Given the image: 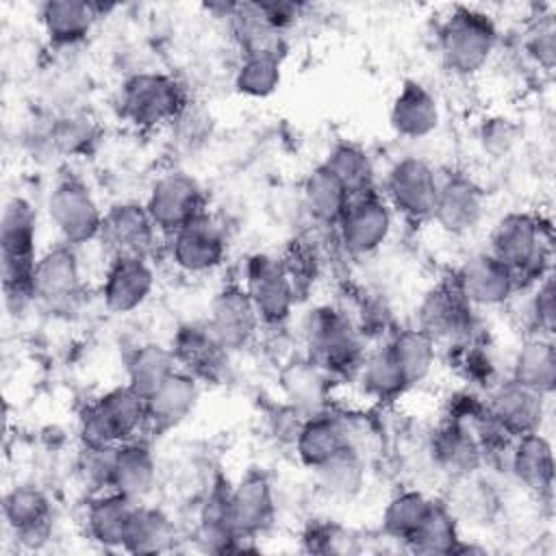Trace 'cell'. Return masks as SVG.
<instances>
[{"label": "cell", "mask_w": 556, "mask_h": 556, "mask_svg": "<svg viewBox=\"0 0 556 556\" xmlns=\"http://www.w3.org/2000/svg\"><path fill=\"white\" fill-rule=\"evenodd\" d=\"M37 215L24 198H11L2 211L0 224V269L4 302L11 311H20L33 300V271L39 256H35Z\"/></svg>", "instance_id": "obj_1"}, {"label": "cell", "mask_w": 556, "mask_h": 556, "mask_svg": "<svg viewBox=\"0 0 556 556\" xmlns=\"http://www.w3.org/2000/svg\"><path fill=\"white\" fill-rule=\"evenodd\" d=\"M497 43L493 20L469 7H456L439 28V52L443 65L460 76L480 72Z\"/></svg>", "instance_id": "obj_2"}, {"label": "cell", "mask_w": 556, "mask_h": 556, "mask_svg": "<svg viewBox=\"0 0 556 556\" xmlns=\"http://www.w3.org/2000/svg\"><path fill=\"white\" fill-rule=\"evenodd\" d=\"M148 426V400L130 384L111 389L80 417L85 447H109L132 441Z\"/></svg>", "instance_id": "obj_3"}, {"label": "cell", "mask_w": 556, "mask_h": 556, "mask_svg": "<svg viewBox=\"0 0 556 556\" xmlns=\"http://www.w3.org/2000/svg\"><path fill=\"white\" fill-rule=\"evenodd\" d=\"M308 361L324 374H348L361 367V337L350 317L337 308L319 306L304 321Z\"/></svg>", "instance_id": "obj_4"}, {"label": "cell", "mask_w": 556, "mask_h": 556, "mask_svg": "<svg viewBox=\"0 0 556 556\" xmlns=\"http://www.w3.org/2000/svg\"><path fill=\"white\" fill-rule=\"evenodd\" d=\"M489 254L521 278H539L547 258V239L541 224L528 213H508L491 230Z\"/></svg>", "instance_id": "obj_5"}, {"label": "cell", "mask_w": 556, "mask_h": 556, "mask_svg": "<svg viewBox=\"0 0 556 556\" xmlns=\"http://www.w3.org/2000/svg\"><path fill=\"white\" fill-rule=\"evenodd\" d=\"M187 106L182 87L165 74H135L122 85L119 109L126 119L150 128L174 122Z\"/></svg>", "instance_id": "obj_6"}, {"label": "cell", "mask_w": 556, "mask_h": 556, "mask_svg": "<svg viewBox=\"0 0 556 556\" xmlns=\"http://www.w3.org/2000/svg\"><path fill=\"white\" fill-rule=\"evenodd\" d=\"M419 330L432 339L434 345L463 348L471 343L473 315L471 304L458 291L454 278L432 287L417 311Z\"/></svg>", "instance_id": "obj_7"}, {"label": "cell", "mask_w": 556, "mask_h": 556, "mask_svg": "<svg viewBox=\"0 0 556 556\" xmlns=\"http://www.w3.org/2000/svg\"><path fill=\"white\" fill-rule=\"evenodd\" d=\"M48 215L67 245L87 243L102 232L104 215L87 185L76 178H63L54 185L48 198Z\"/></svg>", "instance_id": "obj_8"}, {"label": "cell", "mask_w": 556, "mask_h": 556, "mask_svg": "<svg viewBox=\"0 0 556 556\" xmlns=\"http://www.w3.org/2000/svg\"><path fill=\"white\" fill-rule=\"evenodd\" d=\"M437 172L419 156H404L393 163L384 180V200L391 208L410 219L432 217L437 200Z\"/></svg>", "instance_id": "obj_9"}, {"label": "cell", "mask_w": 556, "mask_h": 556, "mask_svg": "<svg viewBox=\"0 0 556 556\" xmlns=\"http://www.w3.org/2000/svg\"><path fill=\"white\" fill-rule=\"evenodd\" d=\"M146 211L156 230L172 235L204 213V191L189 174L169 172L152 185Z\"/></svg>", "instance_id": "obj_10"}, {"label": "cell", "mask_w": 556, "mask_h": 556, "mask_svg": "<svg viewBox=\"0 0 556 556\" xmlns=\"http://www.w3.org/2000/svg\"><path fill=\"white\" fill-rule=\"evenodd\" d=\"M391 206L374 189L350 198L348 208L339 219V237L352 254L376 252L391 232Z\"/></svg>", "instance_id": "obj_11"}, {"label": "cell", "mask_w": 556, "mask_h": 556, "mask_svg": "<svg viewBox=\"0 0 556 556\" xmlns=\"http://www.w3.org/2000/svg\"><path fill=\"white\" fill-rule=\"evenodd\" d=\"M243 289L265 324L285 321L291 315L298 293L282 261L267 254H256L248 261Z\"/></svg>", "instance_id": "obj_12"}, {"label": "cell", "mask_w": 556, "mask_h": 556, "mask_svg": "<svg viewBox=\"0 0 556 556\" xmlns=\"http://www.w3.org/2000/svg\"><path fill=\"white\" fill-rule=\"evenodd\" d=\"M172 261L189 274H204L222 265L226 256V237L222 226L204 211L189 224L172 232Z\"/></svg>", "instance_id": "obj_13"}, {"label": "cell", "mask_w": 556, "mask_h": 556, "mask_svg": "<svg viewBox=\"0 0 556 556\" xmlns=\"http://www.w3.org/2000/svg\"><path fill=\"white\" fill-rule=\"evenodd\" d=\"M484 213L482 189L465 174L450 172L439 178L432 219L450 235H465L478 226Z\"/></svg>", "instance_id": "obj_14"}, {"label": "cell", "mask_w": 556, "mask_h": 556, "mask_svg": "<svg viewBox=\"0 0 556 556\" xmlns=\"http://www.w3.org/2000/svg\"><path fill=\"white\" fill-rule=\"evenodd\" d=\"M454 282L471 306H495L510 298L517 278L493 254L478 252L456 269Z\"/></svg>", "instance_id": "obj_15"}, {"label": "cell", "mask_w": 556, "mask_h": 556, "mask_svg": "<svg viewBox=\"0 0 556 556\" xmlns=\"http://www.w3.org/2000/svg\"><path fill=\"white\" fill-rule=\"evenodd\" d=\"M228 523L239 539H252L271 526L276 504L271 484L263 473H248L226 495Z\"/></svg>", "instance_id": "obj_16"}, {"label": "cell", "mask_w": 556, "mask_h": 556, "mask_svg": "<svg viewBox=\"0 0 556 556\" xmlns=\"http://www.w3.org/2000/svg\"><path fill=\"white\" fill-rule=\"evenodd\" d=\"M258 324L261 317L243 287L228 285L215 295L211 304L208 328L226 352L245 348L256 334Z\"/></svg>", "instance_id": "obj_17"}, {"label": "cell", "mask_w": 556, "mask_h": 556, "mask_svg": "<svg viewBox=\"0 0 556 556\" xmlns=\"http://www.w3.org/2000/svg\"><path fill=\"white\" fill-rule=\"evenodd\" d=\"M154 289V271L146 256H113L104 282L102 300L111 313L124 315L139 308Z\"/></svg>", "instance_id": "obj_18"}, {"label": "cell", "mask_w": 556, "mask_h": 556, "mask_svg": "<svg viewBox=\"0 0 556 556\" xmlns=\"http://www.w3.org/2000/svg\"><path fill=\"white\" fill-rule=\"evenodd\" d=\"M33 300L48 306L67 304L80 289V265L72 245L61 243L46 250L33 271Z\"/></svg>", "instance_id": "obj_19"}, {"label": "cell", "mask_w": 556, "mask_h": 556, "mask_svg": "<svg viewBox=\"0 0 556 556\" xmlns=\"http://www.w3.org/2000/svg\"><path fill=\"white\" fill-rule=\"evenodd\" d=\"M493 421L508 437H523L539 432L543 419V395L515 382L513 378L500 382L486 400Z\"/></svg>", "instance_id": "obj_20"}, {"label": "cell", "mask_w": 556, "mask_h": 556, "mask_svg": "<svg viewBox=\"0 0 556 556\" xmlns=\"http://www.w3.org/2000/svg\"><path fill=\"white\" fill-rule=\"evenodd\" d=\"M100 235L113 256H146L154 243L156 226L146 206L126 202L104 215Z\"/></svg>", "instance_id": "obj_21"}, {"label": "cell", "mask_w": 556, "mask_h": 556, "mask_svg": "<svg viewBox=\"0 0 556 556\" xmlns=\"http://www.w3.org/2000/svg\"><path fill=\"white\" fill-rule=\"evenodd\" d=\"M7 526L26 545H39L50 530V502L46 493L33 484L13 486L2 502Z\"/></svg>", "instance_id": "obj_22"}, {"label": "cell", "mask_w": 556, "mask_h": 556, "mask_svg": "<svg viewBox=\"0 0 556 556\" xmlns=\"http://www.w3.org/2000/svg\"><path fill=\"white\" fill-rule=\"evenodd\" d=\"M226 17L230 22L232 35L243 50V56L250 54H267L278 56L285 50V37L271 20L265 13L261 2H239L230 4L226 11Z\"/></svg>", "instance_id": "obj_23"}, {"label": "cell", "mask_w": 556, "mask_h": 556, "mask_svg": "<svg viewBox=\"0 0 556 556\" xmlns=\"http://www.w3.org/2000/svg\"><path fill=\"white\" fill-rule=\"evenodd\" d=\"M389 122L400 137H406V139L428 137L439 126L437 98L421 83L406 80L391 104Z\"/></svg>", "instance_id": "obj_24"}, {"label": "cell", "mask_w": 556, "mask_h": 556, "mask_svg": "<svg viewBox=\"0 0 556 556\" xmlns=\"http://www.w3.org/2000/svg\"><path fill=\"white\" fill-rule=\"evenodd\" d=\"M430 452L434 465L456 480L471 476L480 467L484 454L476 434L452 419L434 432Z\"/></svg>", "instance_id": "obj_25"}, {"label": "cell", "mask_w": 556, "mask_h": 556, "mask_svg": "<svg viewBox=\"0 0 556 556\" xmlns=\"http://www.w3.org/2000/svg\"><path fill=\"white\" fill-rule=\"evenodd\" d=\"M172 352L180 369L195 378H217L224 371L228 352L208 326H185L176 332Z\"/></svg>", "instance_id": "obj_26"}, {"label": "cell", "mask_w": 556, "mask_h": 556, "mask_svg": "<svg viewBox=\"0 0 556 556\" xmlns=\"http://www.w3.org/2000/svg\"><path fill=\"white\" fill-rule=\"evenodd\" d=\"M137 504L139 502L115 491H104L98 495L87 506L85 517L91 539L106 547H126Z\"/></svg>", "instance_id": "obj_27"}, {"label": "cell", "mask_w": 556, "mask_h": 556, "mask_svg": "<svg viewBox=\"0 0 556 556\" xmlns=\"http://www.w3.org/2000/svg\"><path fill=\"white\" fill-rule=\"evenodd\" d=\"M200 395L198 378L185 369H176L148 400V426L167 430L180 424L195 406Z\"/></svg>", "instance_id": "obj_28"}, {"label": "cell", "mask_w": 556, "mask_h": 556, "mask_svg": "<svg viewBox=\"0 0 556 556\" xmlns=\"http://www.w3.org/2000/svg\"><path fill=\"white\" fill-rule=\"evenodd\" d=\"M510 469L528 491L539 497L549 495L554 484V458L549 441L539 432L517 437L510 450Z\"/></svg>", "instance_id": "obj_29"}, {"label": "cell", "mask_w": 556, "mask_h": 556, "mask_svg": "<svg viewBox=\"0 0 556 556\" xmlns=\"http://www.w3.org/2000/svg\"><path fill=\"white\" fill-rule=\"evenodd\" d=\"M156 480V463L143 441H124L115 450L111 491L122 493L135 502L143 500Z\"/></svg>", "instance_id": "obj_30"}, {"label": "cell", "mask_w": 556, "mask_h": 556, "mask_svg": "<svg viewBox=\"0 0 556 556\" xmlns=\"http://www.w3.org/2000/svg\"><path fill=\"white\" fill-rule=\"evenodd\" d=\"M295 452L300 460L315 469L341 450L348 447V434H345V424L343 417L330 415L326 410L315 413L304 419L298 439H295Z\"/></svg>", "instance_id": "obj_31"}, {"label": "cell", "mask_w": 556, "mask_h": 556, "mask_svg": "<svg viewBox=\"0 0 556 556\" xmlns=\"http://www.w3.org/2000/svg\"><path fill=\"white\" fill-rule=\"evenodd\" d=\"M102 7L83 0H50L41 7V24L52 43L72 46L87 37Z\"/></svg>", "instance_id": "obj_32"}, {"label": "cell", "mask_w": 556, "mask_h": 556, "mask_svg": "<svg viewBox=\"0 0 556 556\" xmlns=\"http://www.w3.org/2000/svg\"><path fill=\"white\" fill-rule=\"evenodd\" d=\"M302 198L306 211L315 222L332 226L339 224L352 195L341 185V180L321 163L306 176Z\"/></svg>", "instance_id": "obj_33"}, {"label": "cell", "mask_w": 556, "mask_h": 556, "mask_svg": "<svg viewBox=\"0 0 556 556\" xmlns=\"http://www.w3.org/2000/svg\"><path fill=\"white\" fill-rule=\"evenodd\" d=\"M417 554H454L460 552L456 515L450 504L430 500L424 521L406 543Z\"/></svg>", "instance_id": "obj_34"}, {"label": "cell", "mask_w": 556, "mask_h": 556, "mask_svg": "<svg viewBox=\"0 0 556 556\" xmlns=\"http://www.w3.org/2000/svg\"><path fill=\"white\" fill-rule=\"evenodd\" d=\"M510 378L541 395L552 393L556 382V354L552 341L545 337L526 341L515 356Z\"/></svg>", "instance_id": "obj_35"}, {"label": "cell", "mask_w": 556, "mask_h": 556, "mask_svg": "<svg viewBox=\"0 0 556 556\" xmlns=\"http://www.w3.org/2000/svg\"><path fill=\"white\" fill-rule=\"evenodd\" d=\"M178 369L172 348L159 343L139 345L128 361V384L141 395L154 393Z\"/></svg>", "instance_id": "obj_36"}, {"label": "cell", "mask_w": 556, "mask_h": 556, "mask_svg": "<svg viewBox=\"0 0 556 556\" xmlns=\"http://www.w3.org/2000/svg\"><path fill=\"white\" fill-rule=\"evenodd\" d=\"M389 348H391L408 387L421 382L430 374V369L434 365L437 345L419 328H406V330L395 332L393 339L389 341Z\"/></svg>", "instance_id": "obj_37"}, {"label": "cell", "mask_w": 556, "mask_h": 556, "mask_svg": "<svg viewBox=\"0 0 556 556\" xmlns=\"http://www.w3.org/2000/svg\"><path fill=\"white\" fill-rule=\"evenodd\" d=\"M319 486L332 497H354L365 482V458L352 447L341 450L315 467Z\"/></svg>", "instance_id": "obj_38"}, {"label": "cell", "mask_w": 556, "mask_h": 556, "mask_svg": "<svg viewBox=\"0 0 556 556\" xmlns=\"http://www.w3.org/2000/svg\"><path fill=\"white\" fill-rule=\"evenodd\" d=\"M324 165L341 180L350 195L374 189V165L367 152L354 143H337Z\"/></svg>", "instance_id": "obj_39"}, {"label": "cell", "mask_w": 556, "mask_h": 556, "mask_svg": "<svg viewBox=\"0 0 556 556\" xmlns=\"http://www.w3.org/2000/svg\"><path fill=\"white\" fill-rule=\"evenodd\" d=\"M361 380L365 391L378 400L395 397L408 387L389 343L361 363Z\"/></svg>", "instance_id": "obj_40"}, {"label": "cell", "mask_w": 556, "mask_h": 556, "mask_svg": "<svg viewBox=\"0 0 556 556\" xmlns=\"http://www.w3.org/2000/svg\"><path fill=\"white\" fill-rule=\"evenodd\" d=\"M430 500L421 491H402L389 500L382 513V528L391 539L408 543L426 517Z\"/></svg>", "instance_id": "obj_41"}, {"label": "cell", "mask_w": 556, "mask_h": 556, "mask_svg": "<svg viewBox=\"0 0 556 556\" xmlns=\"http://www.w3.org/2000/svg\"><path fill=\"white\" fill-rule=\"evenodd\" d=\"M172 539H174V528L169 519L161 510L137 504L135 519H132L130 534L124 549L139 552V554L163 552L169 547Z\"/></svg>", "instance_id": "obj_42"}, {"label": "cell", "mask_w": 556, "mask_h": 556, "mask_svg": "<svg viewBox=\"0 0 556 556\" xmlns=\"http://www.w3.org/2000/svg\"><path fill=\"white\" fill-rule=\"evenodd\" d=\"M285 389L289 395V404L302 410L304 417L324 410V371L311 361L289 367V371L285 374Z\"/></svg>", "instance_id": "obj_43"}, {"label": "cell", "mask_w": 556, "mask_h": 556, "mask_svg": "<svg viewBox=\"0 0 556 556\" xmlns=\"http://www.w3.org/2000/svg\"><path fill=\"white\" fill-rule=\"evenodd\" d=\"M280 59L267 54L243 56L235 74V85L241 93L252 98H265L280 85Z\"/></svg>", "instance_id": "obj_44"}, {"label": "cell", "mask_w": 556, "mask_h": 556, "mask_svg": "<svg viewBox=\"0 0 556 556\" xmlns=\"http://www.w3.org/2000/svg\"><path fill=\"white\" fill-rule=\"evenodd\" d=\"M523 46L528 54L545 70L554 67L556 59V28L552 15H539L526 30Z\"/></svg>", "instance_id": "obj_45"}, {"label": "cell", "mask_w": 556, "mask_h": 556, "mask_svg": "<svg viewBox=\"0 0 556 556\" xmlns=\"http://www.w3.org/2000/svg\"><path fill=\"white\" fill-rule=\"evenodd\" d=\"M556 306H554V280L552 276H545L543 282L539 285L534 298H532V304H530V313H532V321L534 326L545 332L547 337L554 332V313Z\"/></svg>", "instance_id": "obj_46"}, {"label": "cell", "mask_w": 556, "mask_h": 556, "mask_svg": "<svg viewBox=\"0 0 556 556\" xmlns=\"http://www.w3.org/2000/svg\"><path fill=\"white\" fill-rule=\"evenodd\" d=\"M91 137V128H89V119H78V117H70V119H61L54 128V143L65 150V152H76L80 148H85V143Z\"/></svg>", "instance_id": "obj_47"}]
</instances>
